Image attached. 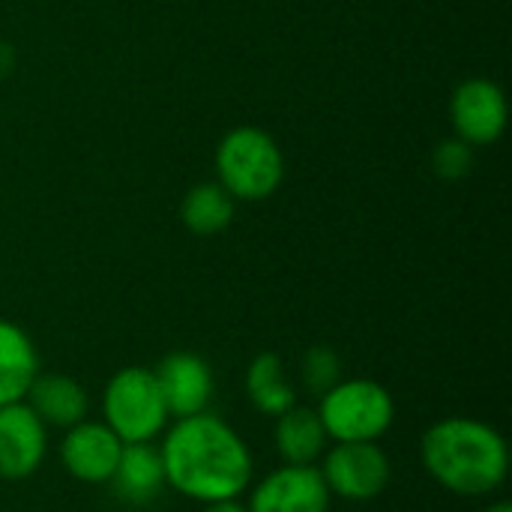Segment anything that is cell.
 <instances>
[{
  "label": "cell",
  "instance_id": "cell-1",
  "mask_svg": "<svg viewBox=\"0 0 512 512\" xmlns=\"http://www.w3.org/2000/svg\"><path fill=\"white\" fill-rule=\"evenodd\" d=\"M159 456L168 489L195 504L237 501L252 486L255 462L249 444L210 411L171 420L162 432Z\"/></svg>",
  "mask_w": 512,
  "mask_h": 512
},
{
  "label": "cell",
  "instance_id": "cell-2",
  "mask_svg": "<svg viewBox=\"0 0 512 512\" xmlns=\"http://www.w3.org/2000/svg\"><path fill=\"white\" fill-rule=\"evenodd\" d=\"M426 474L459 498H486L507 483L510 447L504 435L474 417H444L420 438Z\"/></svg>",
  "mask_w": 512,
  "mask_h": 512
},
{
  "label": "cell",
  "instance_id": "cell-3",
  "mask_svg": "<svg viewBox=\"0 0 512 512\" xmlns=\"http://www.w3.org/2000/svg\"><path fill=\"white\" fill-rule=\"evenodd\" d=\"M315 411L330 444L381 441L396 423L393 393L372 378H342L318 399Z\"/></svg>",
  "mask_w": 512,
  "mask_h": 512
},
{
  "label": "cell",
  "instance_id": "cell-4",
  "mask_svg": "<svg viewBox=\"0 0 512 512\" xmlns=\"http://www.w3.org/2000/svg\"><path fill=\"white\" fill-rule=\"evenodd\" d=\"M102 423L123 444H153L171 423L156 375L147 366L114 372L102 390Z\"/></svg>",
  "mask_w": 512,
  "mask_h": 512
},
{
  "label": "cell",
  "instance_id": "cell-5",
  "mask_svg": "<svg viewBox=\"0 0 512 512\" xmlns=\"http://www.w3.org/2000/svg\"><path fill=\"white\" fill-rule=\"evenodd\" d=\"M216 168L225 192L249 201H261L273 195L285 174V162L276 141L255 126H240L222 138L216 153Z\"/></svg>",
  "mask_w": 512,
  "mask_h": 512
},
{
  "label": "cell",
  "instance_id": "cell-6",
  "mask_svg": "<svg viewBox=\"0 0 512 512\" xmlns=\"http://www.w3.org/2000/svg\"><path fill=\"white\" fill-rule=\"evenodd\" d=\"M318 471L330 495L351 504L375 501L393 483V462L378 441L330 444L318 462Z\"/></svg>",
  "mask_w": 512,
  "mask_h": 512
},
{
  "label": "cell",
  "instance_id": "cell-7",
  "mask_svg": "<svg viewBox=\"0 0 512 512\" xmlns=\"http://www.w3.org/2000/svg\"><path fill=\"white\" fill-rule=\"evenodd\" d=\"M333 495L318 465H279L249 486V512H330Z\"/></svg>",
  "mask_w": 512,
  "mask_h": 512
},
{
  "label": "cell",
  "instance_id": "cell-8",
  "mask_svg": "<svg viewBox=\"0 0 512 512\" xmlns=\"http://www.w3.org/2000/svg\"><path fill=\"white\" fill-rule=\"evenodd\" d=\"M48 456V429L27 402L0 408V480L33 477Z\"/></svg>",
  "mask_w": 512,
  "mask_h": 512
},
{
  "label": "cell",
  "instance_id": "cell-9",
  "mask_svg": "<svg viewBox=\"0 0 512 512\" xmlns=\"http://www.w3.org/2000/svg\"><path fill=\"white\" fill-rule=\"evenodd\" d=\"M123 441L102 420H81L63 432L60 462L66 474L84 486H105L117 468Z\"/></svg>",
  "mask_w": 512,
  "mask_h": 512
},
{
  "label": "cell",
  "instance_id": "cell-10",
  "mask_svg": "<svg viewBox=\"0 0 512 512\" xmlns=\"http://www.w3.org/2000/svg\"><path fill=\"white\" fill-rule=\"evenodd\" d=\"M153 375L171 420L195 417L210 408L216 384H213V369L204 357L192 351H171L168 357H162Z\"/></svg>",
  "mask_w": 512,
  "mask_h": 512
},
{
  "label": "cell",
  "instance_id": "cell-11",
  "mask_svg": "<svg viewBox=\"0 0 512 512\" xmlns=\"http://www.w3.org/2000/svg\"><path fill=\"white\" fill-rule=\"evenodd\" d=\"M453 126L465 144H492L507 126V99L486 78L465 81L453 96Z\"/></svg>",
  "mask_w": 512,
  "mask_h": 512
},
{
  "label": "cell",
  "instance_id": "cell-12",
  "mask_svg": "<svg viewBox=\"0 0 512 512\" xmlns=\"http://www.w3.org/2000/svg\"><path fill=\"white\" fill-rule=\"evenodd\" d=\"M24 402L33 408V414L45 423L48 432L51 429L66 432L75 423L87 420V411H90V396L84 384L66 372H39Z\"/></svg>",
  "mask_w": 512,
  "mask_h": 512
},
{
  "label": "cell",
  "instance_id": "cell-13",
  "mask_svg": "<svg viewBox=\"0 0 512 512\" xmlns=\"http://www.w3.org/2000/svg\"><path fill=\"white\" fill-rule=\"evenodd\" d=\"M108 486L129 507L153 504L168 489L159 447L156 444H123Z\"/></svg>",
  "mask_w": 512,
  "mask_h": 512
},
{
  "label": "cell",
  "instance_id": "cell-14",
  "mask_svg": "<svg viewBox=\"0 0 512 512\" xmlns=\"http://www.w3.org/2000/svg\"><path fill=\"white\" fill-rule=\"evenodd\" d=\"M273 444L282 465H318L330 438L315 408L294 405L273 420Z\"/></svg>",
  "mask_w": 512,
  "mask_h": 512
},
{
  "label": "cell",
  "instance_id": "cell-15",
  "mask_svg": "<svg viewBox=\"0 0 512 512\" xmlns=\"http://www.w3.org/2000/svg\"><path fill=\"white\" fill-rule=\"evenodd\" d=\"M39 375V354L33 339L12 321L0 318V408L24 402Z\"/></svg>",
  "mask_w": 512,
  "mask_h": 512
},
{
  "label": "cell",
  "instance_id": "cell-16",
  "mask_svg": "<svg viewBox=\"0 0 512 512\" xmlns=\"http://www.w3.org/2000/svg\"><path fill=\"white\" fill-rule=\"evenodd\" d=\"M246 396L252 408L270 420L297 405V387L288 378L285 360L273 351L258 354L246 369Z\"/></svg>",
  "mask_w": 512,
  "mask_h": 512
},
{
  "label": "cell",
  "instance_id": "cell-17",
  "mask_svg": "<svg viewBox=\"0 0 512 512\" xmlns=\"http://www.w3.org/2000/svg\"><path fill=\"white\" fill-rule=\"evenodd\" d=\"M180 216L192 234L210 237V234H219L222 228H228V222L234 216V201L222 183H201V186H192L189 195L183 198Z\"/></svg>",
  "mask_w": 512,
  "mask_h": 512
},
{
  "label": "cell",
  "instance_id": "cell-18",
  "mask_svg": "<svg viewBox=\"0 0 512 512\" xmlns=\"http://www.w3.org/2000/svg\"><path fill=\"white\" fill-rule=\"evenodd\" d=\"M342 381V360L327 345H312L300 360V384L312 399H321Z\"/></svg>",
  "mask_w": 512,
  "mask_h": 512
},
{
  "label": "cell",
  "instance_id": "cell-19",
  "mask_svg": "<svg viewBox=\"0 0 512 512\" xmlns=\"http://www.w3.org/2000/svg\"><path fill=\"white\" fill-rule=\"evenodd\" d=\"M471 162H474L471 144H465L462 138L444 141V144L435 150V171H438V177H444V180H459V177H465V174L471 171Z\"/></svg>",
  "mask_w": 512,
  "mask_h": 512
},
{
  "label": "cell",
  "instance_id": "cell-20",
  "mask_svg": "<svg viewBox=\"0 0 512 512\" xmlns=\"http://www.w3.org/2000/svg\"><path fill=\"white\" fill-rule=\"evenodd\" d=\"M201 512H249V510H246V504L237 498V501H216V504H204V510Z\"/></svg>",
  "mask_w": 512,
  "mask_h": 512
},
{
  "label": "cell",
  "instance_id": "cell-21",
  "mask_svg": "<svg viewBox=\"0 0 512 512\" xmlns=\"http://www.w3.org/2000/svg\"><path fill=\"white\" fill-rule=\"evenodd\" d=\"M9 69H12V48L0 45V75H6Z\"/></svg>",
  "mask_w": 512,
  "mask_h": 512
},
{
  "label": "cell",
  "instance_id": "cell-22",
  "mask_svg": "<svg viewBox=\"0 0 512 512\" xmlns=\"http://www.w3.org/2000/svg\"><path fill=\"white\" fill-rule=\"evenodd\" d=\"M486 512H512V507L507 501H498V504H489V510Z\"/></svg>",
  "mask_w": 512,
  "mask_h": 512
}]
</instances>
